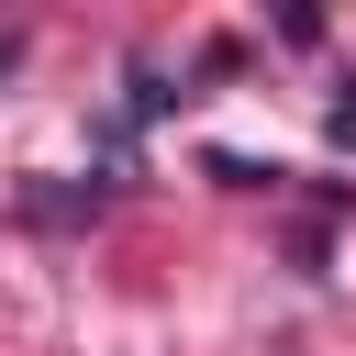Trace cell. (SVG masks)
Listing matches in <instances>:
<instances>
[]
</instances>
